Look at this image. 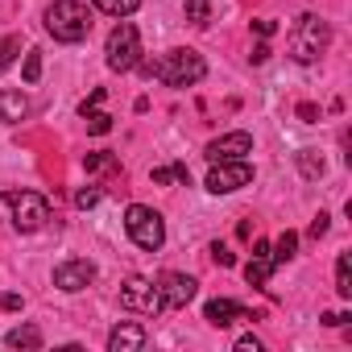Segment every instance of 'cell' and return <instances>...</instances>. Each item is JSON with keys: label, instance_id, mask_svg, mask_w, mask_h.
Instances as JSON below:
<instances>
[{"label": "cell", "instance_id": "1", "mask_svg": "<svg viewBox=\"0 0 352 352\" xmlns=\"http://www.w3.org/2000/svg\"><path fill=\"white\" fill-rule=\"evenodd\" d=\"M149 75L157 83H166V87H195L208 75V63L195 50H166L162 58L149 63Z\"/></svg>", "mask_w": 352, "mask_h": 352}, {"label": "cell", "instance_id": "2", "mask_svg": "<svg viewBox=\"0 0 352 352\" xmlns=\"http://www.w3.org/2000/svg\"><path fill=\"white\" fill-rule=\"evenodd\" d=\"M46 30L54 34V42H83L91 34V13L83 0H54L46 9Z\"/></svg>", "mask_w": 352, "mask_h": 352}, {"label": "cell", "instance_id": "3", "mask_svg": "<svg viewBox=\"0 0 352 352\" xmlns=\"http://www.w3.org/2000/svg\"><path fill=\"white\" fill-rule=\"evenodd\" d=\"M327 42H331L327 21H319L315 13H302L298 25H294V34H290V58L302 63V67H311V63H319V54L327 50Z\"/></svg>", "mask_w": 352, "mask_h": 352}, {"label": "cell", "instance_id": "4", "mask_svg": "<svg viewBox=\"0 0 352 352\" xmlns=\"http://www.w3.org/2000/svg\"><path fill=\"white\" fill-rule=\"evenodd\" d=\"M124 232H129V241H133L137 249H145V253H157L162 241H166L162 216H157L153 208H145V204H133V208L124 212Z\"/></svg>", "mask_w": 352, "mask_h": 352}, {"label": "cell", "instance_id": "5", "mask_svg": "<svg viewBox=\"0 0 352 352\" xmlns=\"http://www.w3.org/2000/svg\"><path fill=\"white\" fill-rule=\"evenodd\" d=\"M5 204L13 212V228L17 232H38L50 220V199L38 191H5Z\"/></svg>", "mask_w": 352, "mask_h": 352}, {"label": "cell", "instance_id": "6", "mask_svg": "<svg viewBox=\"0 0 352 352\" xmlns=\"http://www.w3.org/2000/svg\"><path fill=\"white\" fill-rule=\"evenodd\" d=\"M104 54H108V67H112V71H133V67L141 63V34H137V25L120 17L116 30L108 34Z\"/></svg>", "mask_w": 352, "mask_h": 352}, {"label": "cell", "instance_id": "7", "mask_svg": "<svg viewBox=\"0 0 352 352\" xmlns=\"http://www.w3.org/2000/svg\"><path fill=\"white\" fill-rule=\"evenodd\" d=\"M249 183H253V166H249V157H236V162H212L204 187L212 195H232V191H241Z\"/></svg>", "mask_w": 352, "mask_h": 352}, {"label": "cell", "instance_id": "8", "mask_svg": "<svg viewBox=\"0 0 352 352\" xmlns=\"http://www.w3.org/2000/svg\"><path fill=\"white\" fill-rule=\"evenodd\" d=\"M120 307L137 311V315H162V298H157V282L149 278H129L120 286Z\"/></svg>", "mask_w": 352, "mask_h": 352}, {"label": "cell", "instance_id": "9", "mask_svg": "<svg viewBox=\"0 0 352 352\" xmlns=\"http://www.w3.org/2000/svg\"><path fill=\"white\" fill-rule=\"evenodd\" d=\"M195 290H199V282L191 278V274H162L157 278V298H162V311H179V307H187L191 298H195Z\"/></svg>", "mask_w": 352, "mask_h": 352}, {"label": "cell", "instance_id": "10", "mask_svg": "<svg viewBox=\"0 0 352 352\" xmlns=\"http://www.w3.org/2000/svg\"><path fill=\"white\" fill-rule=\"evenodd\" d=\"M96 282V265L87 257H71V261H58L54 265V286L67 290V294H79Z\"/></svg>", "mask_w": 352, "mask_h": 352}, {"label": "cell", "instance_id": "11", "mask_svg": "<svg viewBox=\"0 0 352 352\" xmlns=\"http://www.w3.org/2000/svg\"><path fill=\"white\" fill-rule=\"evenodd\" d=\"M204 153H208V162H236V157H249L253 153V137L245 129H236V133H224V137L208 141Z\"/></svg>", "mask_w": 352, "mask_h": 352}, {"label": "cell", "instance_id": "12", "mask_svg": "<svg viewBox=\"0 0 352 352\" xmlns=\"http://www.w3.org/2000/svg\"><path fill=\"white\" fill-rule=\"evenodd\" d=\"M204 319L212 323V327H232L236 319H261L257 311H245L241 302H232V298H212L208 307H204Z\"/></svg>", "mask_w": 352, "mask_h": 352}, {"label": "cell", "instance_id": "13", "mask_svg": "<svg viewBox=\"0 0 352 352\" xmlns=\"http://www.w3.org/2000/svg\"><path fill=\"white\" fill-rule=\"evenodd\" d=\"M145 340L149 336L141 323H120L108 331V352H137V348H145Z\"/></svg>", "mask_w": 352, "mask_h": 352}, {"label": "cell", "instance_id": "14", "mask_svg": "<svg viewBox=\"0 0 352 352\" xmlns=\"http://www.w3.org/2000/svg\"><path fill=\"white\" fill-rule=\"evenodd\" d=\"M30 116V100L21 91H0V124H21Z\"/></svg>", "mask_w": 352, "mask_h": 352}, {"label": "cell", "instance_id": "15", "mask_svg": "<svg viewBox=\"0 0 352 352\" xmlns=\"http://www.w3.org/2000/svg\"><path fill=\"white\" fill-rule=\"evenodd\" d=\"M5 344L17 348V352H38V348H42V331H38L34 323H21V327H13V331L5 336Z\"/></svg>", "mask_w": 352, "mask_h": 352}, {"label": "cell", "instance_id": "16", "mask_svg": "<svg viewBox=\"0 0 352 352\" xmlns=\"http://www.w3.org/2000/svg\"><path fill=\"white\" fill-rule=\"evenodd\" d=\"M245 278H249V286H270V278H274V257H270V253H253V261L245 265Z\"/></svg>", "mask_w": 352, "mask_h": 352}, {"label": "cell", "instance_id": "17", "mask_svg": "<svg viewBox=\"0 0 352 352\" xmlns=\"http://www.w3.org/2000/svg\"><path fill=\"white\" fill-rule=\"evenodd\" d=\"M294 249H298V232H290V228H286V232H282V236L270 245V257H274V265L290 261V257H294Z\"/></svg>", "mask_w": 352, "mask_h": 352}, {"label": "cell", "instance_id": "18", "mask_svg": "<svg viewBox=\"0 0 352 352\" xmlns=\"http://www.w3.org/2000/svg\"><path fill=\"white\" fill-rule=\"evenodd\" d=\"M91 5L100 9V13H108V17H133L137 9H141V0H91Z\"/></svg>", "mask_w": 352, "mask_h": 352}, {"label": "cell", "instance_id": "19", "mask_svg": "<svg viewBox=\"0 0 352 352\" xmlns=\"http://www.w3.org/2000/svg\"><path fill=\"white\" fill-rule=\"evenodd\" d=\"M153 183H157V187H166V183H191V170H187L183 162H174V166H157V170H153Z\"/></svg>", "mask_w": 352, "mask_h": 352}, {"label": "cell", "instance_id": "20", "mask_svg": "<svg viewBox=\"0 0 352 352\" xmlns=\"http://www.w3.org/2000/svg\"><path fill=\"white\" fill-rule=\"evenodd\" d=\"M336 294L352 298V257L348 253H340V261H336Z\"/></svg>", "mask_w": 352, "mask_h": 352}, {"label": "cell", "instance_id": "21", "mask_svg": "<svg viewBox=\"0 0 352 352\" xmlns=\"http://www.w3.org/2000/svg\"><path fill=\"white\" fill-rule=\"evenodd\" d=\"M183 13H187L191 25H212V5H208V0H187Z\"/></svg>", "mask_w": 352, "mask_h": 352}, {"label": "cell", "instance_id": "22", "mask_svg": "<svg viewBox=\"0 0 352 352\" xmlns=\"http://www.w3.org/2000/svg\"><path fill=\"white\" fill-rule=\"evenodd\" d=\"M21 54V38H0V71H9Z\"/></svg>", "mask_w": 352, "mask_h": 352}, {"label": "cell", "instance_id": "23", "mask_svg": "<svg viewBox=\"0 0 352 352\" xmlns=\"http://www.w3.org/2000/svg\"><path fill=\"white\" fill-rule=\"evenodd\" d=\"M298 166H302L307 179H319V174H323V157H319L315 149H302V153H298Z\"/></svg>", "mask_w": 352, "mask_h": 352}, {"label": "cell", "instance_id": "24", "mask_svg": "<svg viewBox=\"0 0 352 352\" xmlns=\"http://www.w3.org/2000/svg\"><path fill=\"white\" fill-rule=\"evenodd\" d=\"M83 120H87V133H100V137L112 129V116H108V112H96V108H91V112H83Z\"/></svg>", "mask_w": 352, "mask_h": 352}, {"label": "cell", "instance_id": "25", "mask_svg": "<svg viewBox=\"0 0 352 352\" xmlns=\"http://www.w3.org/2000/svg\"><path fill=\"white\" fill-rule=\"evenodd\" d=\"M21 75H25V83H38L42 79V50H30L25 54V71Z\"/></svg>", "mask_w": 352, "mask_h": 352}, {"label": "cell", "instance_id": "26", "mask_svg": "<svg viewBox=\"0 0 352 352\" xmlns=\"http://www.w3.org/2000/svg\"><path fill=\"white\" fill-rule=\"evenodd\" d=\"M87 170H108V174H116L120 166H116L112 153H87Z\"/></svg>", "mask_w": 352, "mask_h": 352}, {"label": "cell", "instance_id": "27", "mask_svg": "<svg viewBox=\"0 0 352 352\" xmlns=\"http://www.w3.org/2000/svg\"><path fill=\"white\" fill-rule=\"evenodd\" d=\"M100 204V187H83V191H75V208H96Z\"/></svg>", "mask_w": 352, "mask_h": 352}, {"label": "cell", "instance_id": "28", "mask_svg": "<svg viewBox=\"0 0 352 352\" xmlns=\"http://www.w3.org/2000/svg\"><path fill=\"white\" fill-rule=\"evenodd\" d=\"M327 220H331V216H327V212H319V216L311 220V228H307V236H311V241H319V236H327Z\"/></svg>", "mask_w": 352, "mask_h": 352}, {"label": "cell", "instance_id": "29", "mask_svg": "<svg viewBox=\"0 0 352 352\" xmlns=\"http://www.w3.org/2000/svg\"><path fill=\"white\" fill-rule=\"evenodd\" d=\"M212 261H216V265H224V270H228V265H236V257H232V253H228V245H220V241L212 245Z\"/></svg>", "mask_w": 352, "mask_h": 352}, {"label": "cell", "instance_id": "30", "mask_svg": "<svg viewBox=\"0 0 352 352\" xmlns=\"http://www.w3.org/2000/svg\"><path fill=\"white\" fill-rule=\"evenodd\" d=\"M100 100H104V87H96V91L79 104V116H83V112H91V108H100Z\"/></svg>", "mask_w": 352, "mask_h": 352}, {"label": "cell", "instance_id": "31", "mask_svg": "<svg viewBox=\"0 0 352 352\" xmlns=\"http://www.w3.org/2000/svg\"><path fill=\"white\" fill-rule=\"evenodd\" d=\"M236 352H261V340L257 336H241L236 340Z\"/></svg>", "mask_w": 352, "mask_h": 352}, {"label": "cell", "instance_id": "32", "mask_svg": "<svg viewBox=\"0 0 352 352\" xmlns=\"http://www.w3.org/2000/svg\"><path fill=\"white\" fill-rule=\"evenodd\" d=\"M253 30H257L261 38H274V30H278V25H274V21H253Z\"/></svg>", "mask_w": 352, "mask_h": 352}, {"label": "cell", "instance_id": "33", "mask_svg": "<svg viewBox=\"0 0 352 352\" xmlns=\"http://www.w3.org/2000/svg\"><path fill=\"white\" fill-rule=\"evenodd\" d=\"M0 307H5V311H17V307H21V294H5V298H0Z\"/></svg>", "mask_w": 352, "mask_h": 352}]
</instances>
